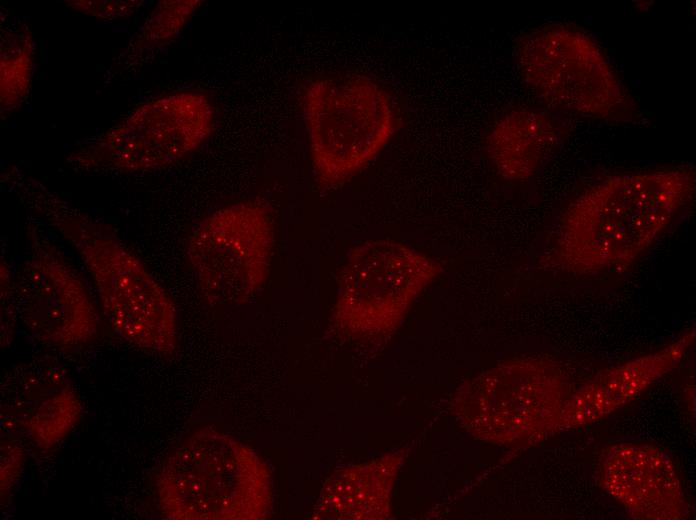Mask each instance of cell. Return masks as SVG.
Segmentation results:
<instances>
[{"instance_id": "8fae6325", "label": "cell", "mask_w": 696, "mask_h": 520, "mask_svg": "<svg viewBox=\"0 0 696 520\" xmlns=\"http://www.w3.org/2000/svg\"><path fill=\"white\" fill-rule=\"evenodd\" d=\"M1 428L46 450L77 425L81 403L66 371L46 359L13 366L1 381Z\"/></svg>"}, {"instance_id": "3957f363", "label": "cell", "mask_w": 696, "mask_h": 520, "mask_svg": "<svg viewBox=\"0 0 696 520\" xmlns=\"http://www.w3.org/2000/svg\"><path fill=\"white\" fill-rule=\"evenodd\" d=\"M155 486L159 509L170 520H260L273 506L264 461L212 427L193 432L173 449Z\"/></svg>"}, {"instance_id": "7c38bea8", "label": "cell", "mask_w": 696, "mask_h": 520, "mask_svg": "<svg viewBox=\"0 0 696 520\" xmlns=\"http://www.w3.org/2000/svg\"><path fill=\"white\" fill-rule=\"evenodd\" d=\"M602 488L628 515L640 520H684L689 504L669 455L650 444L618 443L598 462Z\"/></svg>"}, {"instance_id": "7a4b0ae2", "label": "cell", "mask_w": 696, "mask_h": 520, "mask_svg": "<svg viewBox=\"0 0 696 520\" xmlns=\"http://www.w3.org/2000/svg\"><path fill=\"white\" fill-rule=\"evenodd\" d=\"M7 181L77 251L113 330L137 348L173 354L178 336L172 298L117 234L33 178L13 171Z\"/></svg>"}, {"instance_id": "9c48e42d", "label": "cell", "mask_w": 696, "mask_h": 520, "mask_svg": "<svg viewBox=\"0 0 696 520\" xmlns=\"http://www.w3.org/2000/svg\"><path fill=\"white\" fill-rule=\"evenodd\" d=\"M469 388L473 429L485 439L522 446L541 443L560 430L571 394L564 369L542 356L502 362Z\"/></svg>"}, {"instance_id": "9a60e30c", "label": "cell", "mask_w": 696, "mask_h": 520, "mask_svg": "<svg viewBox=\"0 0 696 520\" xmlns=\"http://www.w3.org/2000/svg\"><path fill=\"white\" fill-rule=\"evenodd\" d=\"M202 3L200 0L159 1L120 53L116 65L126 70L141 64L173 42Z\"/></svg>"}, {"instance_id": "2e32d148", "label": "cell", "mask_w": 696, "mask_h": 520, "mask_svg": "<svg viewBox=\"0 0 696 520\" xmlns=\"http://www.w3.org/2000/svg\"><path fill=\"white\" fill-rule=\"evenodd\" d=\"M0 52L1 113L18 108L29 93L34 67V40L26 25L4 32Z\"/></svg>"}, {"instance_id": "ac0fdd59", "label": "cell", "mask_w": 696, "mask_h": 520, "mask_svg": "<svg viewBox=\"0 0 696 520\" xmlns=\"http://www.w3.org/2000/svg\"><path fill=\"white\" fill-rule=\"evenodd\" d=\"M67 6L82 14L102 19L119 20L135 14L142 7L140 0H117V1H88L73 0L66 1Z\"/></svg>"}, {"instance_id": "8992f818", "label": "cell", "mask_w": 696, "mask_h": 520, "mask_svg": "<svg viewBox=\"0 0 696 520\" xmlns=\"http://www.w3.org/2000/svg\"><path fill=\"white\" fill-rule=\"evenodd\" d=\"M213 124L214 111L205 94L169 93L139 105L67 160L88 171H152L197 150L210 137Z\"/></svg>"}, {"instance_id": "277c9868", "label": "cell", "mask_w": 696, "mask_h": 520, "mask_svg": "<svg viewBox=\"0 0 696 520\" xmlns=\"http://www.w3.org/2000/svg\"><path fill=\"white\" fill-rule=\"evenodd\" d=\"M515 60L523 80L559 110L609 122H631L640 115L602 49L578 28L548 24L525 33Z\"/></svg>"}, {"instance_id": "52a82bcc", "label": "cell", "mask_w": 696, "mask_h": 520, "mask_svg": "<svg viewBox=\"0 0 696 520\" xmlns=\"http://www.w3.org/2000/svg\"><path fill=\"white\" fill-rule=\"evenodd\" d=\"M274 245L272 214L261 201L237 202L205 217L186 245L203 298L221 306L248 301L267 281Z\"/></svg>"}, {"instance_id": "30bf717a", "label": "cell", "mask_w": 696, "mask_h": 520, "mask_svg": "<svg viewBox=\"0 0 696 520\" xmlns=\"http://www.w3.org/2000/svg\"><path fill=\"white\" fill-rule=\"evenodd\" d=\"M29 252L14 278L17 315L41 343L69 350L90 343L98 316L76 270L47 238L29 233Z\"/></svg>"}, {"instance_id": "4fadbf2b", "label": "cell", "mask_w": 696, "mask_h": 520, "mask_svg": "<svg viewBox=\"0 0 696 520\" xmlns=\"http://www.w3.org/2000/svg\"><path fill=\"white\" fill-rule=\"evenodd\" d=\"M695 340L691 327L661 349L599 372L567 398L560 430L592 424L625 406L684 358Z\"/></svg>"}, {"instance_id": "6da1fadb", "label": "cell", "mask_w": 696, "mask_h": 520, "mask_svg": "<svg viewBox=\"0 0 696 520\" xmlns=\"http://www.w3.org/2000/svg\"><path fill=\"white\" fill-rule=\"evenodd\" d=\"M692 166L610 176L585 189L564 210L554 257L562 270H622L647 253L689 205Z\"/></svg>"}, {"instance_id": "e0dca14e", "label": "cell", "mask_w": 696, "mask_h": 520, "mask_svg": "<svg viewBox=\"0 0 696 520\" xmlns=\"http://www.w3.org/2000/svg\"><path fill=\"white\" fill-rule=\"evenodd\" d=\"M0 451V494L3 501L20 477L25 452L16 437L7 432L1 433Z\"/></svg>"}, {"instance_id": "5b68a950", "label": "cell", "mask_w": 696, "mask_h": 520, "mask_svg": "<svg viewBox=\"0 0 696 520\" xmlns=\"http://www.w3.org/2000/svg\"><path fill=\"white\" fill-rule=\"evenodd\" d=\"M303 112L313 169L325 186L362 170L394 133L389 95L361 75L312 80L303 92Z\"/></svg>"}, {"instance_id": "5bb4252c", "label": "cell", "mask_w": 696, "mask_h": 520, "mask_svg": "<svg viewBox=\"0 0 696 520\" xmlns=\"http://www.w3.org/2000/svg\"><path fill=\"white\" fill-rule=\"evenodd\" d=\"M563 132L549 115L515 109L501 116L485 138L495 169L508 180L533 177L562 142Z\"/></svg>"}, {"instance_id": "ba28073f", "label": "cell", "mask_w": 696, "mask_h": 520, "mask_svg": "<svg viewBox=\"0 0 696 520\" xmlns=\"http://www.w3.org/2000/svg\"><path fill=\"white\" fill-rule=\"evenodd\" d=\"M439 273L432 258L403 243L364 241L349 251L340 271L335 324L353 337L386 334Z\"/></svg>"}]
</instances>
